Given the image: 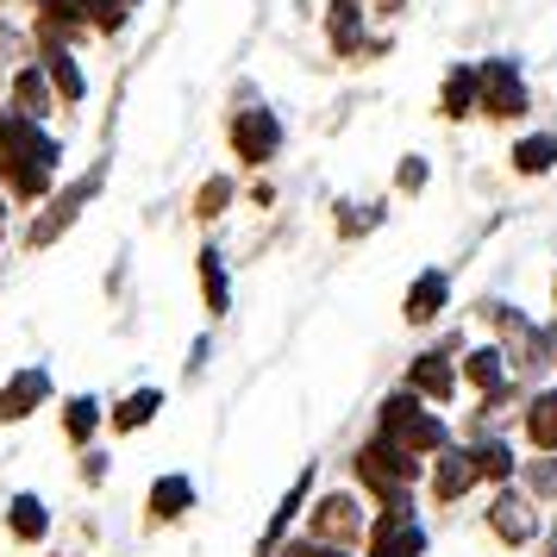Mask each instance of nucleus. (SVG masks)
<instances>
[{"label":"nucleus","mask_w":557,"mask_h":557,"mask_svg":"<svg viewBox=\"0 0 557 557\" xmlns=\"http://www.w3.org/2000/svg\"><path fill=\"white\" fill-rule=\"evenodd\" d=\"M388 226V195H338L332 201V238L338 245H363Z\"/></svg>","instance_id":"obj_24"},{"label":"nucleus","mask_w":557,"mask_h":557,"mask_svg":"<svg viewBox=\"0 0 557 557\" xmlns=\"http://www.w3.org/2000/svg\"><path fill=\"white\" fill-rule=\"evenodd\" d=\"M457 370H463V388H470L476 401L513 382V363H507V351L495 345V338H482V345H463V357H457Z\"/></svg>","instance_id":"obj_25"},{"label":"nucleus","mask_w":557,"mask_h":557,"mask_svg":"<svg viewBox=\"0 0 557 557\" xmlns=\"http://www.w3.org/2000/svg\"><path fill=\"white\" fill-rule=\"evenodd\" d=\"M507 170H513V176H527V182L552 176V170H557V132H527V138H513Z\"/></svg>","instance_id":"obj_30"},{"label":"nucleus","mask_w":557,"mask_h":557,"mask_svg":"<svg viewBox=\"0 0 557 557\" xmlns=\"http://www.w3.org/2000/svg\"><path fill=\"white\" fill-rule=\"evenodd\" d=\"M0 13H20V0H0Z\"/></svg>","instance_id":"obj_42"},{"label":"nucleus","mask_w":557,"mask_h":557,"mask_svg":"<svg viewBox=\"0 0 557 557\" xmlns=\"http://www.w3.org/2000/svg\"><path fill=\"white\" fill-rule=\"evenodd\" d=\"M476 113L495 126H513L532 113V88L520 57H476Z\"/></svg>","instance_id":"obj_7"},{"label":"nucleus","mask_w":557,"mask_h":557,"mask_svg":"<svg viewBox=\"0 0 557 557\" xmlns=\"http://www.w3.org/2000/svg\"><path fill=\"white\" fill-rule=\"evenodd\" d=\"M276 557H332V545H320V539H307V532H295L288 545H282Z\"/></svg>","instance_id":"obj_37"},{"label":"nucleus","mask_w":557,"mask_h":557,"mask_svg":"<svg viewBox=\"0 0 557 557\" xmlns=\"http://www.w3.org/2000/svg\"><path fill=\"white\" fill-rule=\"evenodd\" d=\"M207 357H213V332H201V338L188 345V376H201V370H207Z\"/></svg>","instance_id":"obj_38"},{"label":"nucleus","mask_w":557,"mask_h":557,"mask_svg":"<svg viewBox=\"0 0 557 557\" xmlns=\"http://www.w3.org/2000/svg\"><path fill=\"white\" fill-rule=\"evenodd\" d=\"M220 138H226V157L238 176H276V163L288 157V120H282V107H270L257 95L251 82L232 88Z\"/></svg>","instance_id":"obj_2"},{"label":"nucleus","mask_w":557,"mask_h":557,"mask_svg":"<svg viewBox=\"0 0 557 557\" xmlns=\"http://www.w3.org/2000/svg\"><path fill=\"white\" fill-rule=\"evenodd\" d=\"M0 527H7V539H13L20 552H38V545L51 539L57 513H51V502H45L38 488H20V495H7V513H0Z\"/></svg>","instance_id":"obj_23"},{"label":"nucleus","mask_w":557,"mask_h":557,"mask_svg":"<svg viewBox=\"0 0 557 557\" xmlns=\"http://www.w3.org/2000/svg\"><path fill=\"white\" fill-rule=\"evenodd\" d=\"M520 488H527L539 507H557V451H532L520 463Z\"/></svg>","instance_id":"obj_32"},{"label":"nucleus","mask_w":557,"mask_h":557,"mask_svg":"<svg viewBox=\"0 0 557 557\" xmlns=\"http://www.w3.org/2000/svg\"><path fill=\"white\" fill-rule=\"evenodd\" d=\"M63 170H70L63 132L38 126L20 107L0 101V188H7L13 213H32V207L51 201L57 188H63Z\"/></svg>","instance_id":"obj_1"},{"label":"nucleus","mask_w":557,"mask_h":557,"mask_svg":"<svg viewBox=\"0 0 557 557\" xmlns=\"http://www.w3.org/2000/svg\"><path fill=\"white\" fill-rule=\"evenodd\" d=\"M45 407H57V376H51L45 357L13 363V370L0 376V426H26V420H38Z\"/></svg>","instance_id":"obj_10"},{"label":"nucleus","mask_w":557,"mask_h":557,"mask_svg":"<svg viewBox=\"0 0 557 557\" xmlns=\"http://www.w3.org/2000/svg\"><path fill=\"white\" fill-rule=\"evenodd\" d=\"M0 226H20V213H13V201H7V188H0Z\"/></svg>","instance_id":"obj_39"},{"label":"nucleus","mask_w":557,"mask_h":557,"mask_svg":"<svg viewBox=\"0 0 557 557\" xmlns=\"http://www.w3.org/2000/svg\"><path fill=\"white\" fill-rule=\"evenodd\" d=\"M370 495L345 482V488H313V502H307V520L301 532L307 539H320V545H338V552H363V532H370Z\"/></svg>","instance_id":"obj_6"},{"label":"nucleus","mask_w":557,"mask_h":557,"mask_svg":"<svg viewBox=\"0 0 557 557\" xmlns=\"http://www.w3.org/2000/svg\"><path fill=\"white\" fill-rule=\"evenodd\" d=\"M32 57L45 63V76H51L63 113H82L88 95H95V82H88V57H82L76 45H57V38H32Z\"/></svg>","instance_id":"obj_14"},{"label":"nucleus","mask_w":557,"mask_h":557,"mask_svg":"<svg viewBox=\"0 0 557 557\" xmlns=\"http://www.w3.org/2000/svg\"><path fill=\"white\" fill-rule=\"evenodd\" d=\"M432 552V532L420 520V502H382L370 513V532H363V557H426Z\"/></svg>","instance_id":"obj_9"},{"label":"nucleus","mask_w":557,"mask_h":557,"mask_svg":"<svg viewBox=\"0 0 557 557\" xmlns=\"http://www.w3.org/2000/svg\"><path fill=\"white\" fill-rule=\"evenodd\" d=\"M457 357H463V332L438 338V345H420V351L407 357L401 388H413V395H420V401H432V407H451V401H457V388H463V370H457Z\"/></svg>","instance_id":"obj_8"},{"label":"nucleus","mask_w":557,"mask_h":557,"mask_svg":"<svg viewBox=\"0 0 557 557\" xmlns=\"http://www.w3.org/2000/svg\"><path fill=\"white\" fill-rule=\"evenodd\" d=\"M0 101H7V63H0Z\"/></svg>","instance_id":"obj_43"},{"label":"nucleus","mask_w":557,"mask_h":557,"mask_svg":"<svg viewBox=\"0 0 557 557\" xmlns=\"http://www.w3.org/2000/svg\"><path fill=\"white\" fill-rule=\"evenodd\" d=\"M195 507H201V482L188 476V470H157L151 488H145V527L151 532L182 527Z\"/></svg>","instance_id":"obj_17"},{"label":"nucleus","mask_w":557,"mask_h":557,"mask_svg":"<svg viewBox=\"0 0 557 557\" xmlns=\"http://www.w3.org/2000/svg\"><path fill=\"white\" fill-rule=\"evenodd\" d=\"M482 488V476H476V457H470V445H445V451L426 463V495L432 507H463L470 495Z\"/></svg>","instance_id":"obj_16"},{"label":"nucleus","mask_w":557,"mask_h":557,"mask_svg":"<svg viewBox=\"0 0 557 557\" xmlns=\"http://www.w3.org/2000/svg\"><path fill=\"white\" fill-rule=\"evenodd\" d=\"M57 432L70 451H88L95 438L107 432V401L95 388H76V395H57Z\"/></svg>","instance_id":"obj_22"},{"label":"nucleus","mask_w":557,"mask_h":557,"mask_svg":"<svg viewBox=\"0 0 557 557\" xmlns=\"http://www.w3.org/2000/svg\"><path fill=\"white\" fill-rule=\"evenodd\" d=\"M520 432L532 451H557V382H539L520 407Z\"/></svg>","instance_id":"obj_29"},{"label":"nucleus","mask_w":557,"mask_h":557,"mask_svg":"<svg viewBox=\"0 0 557 557\" xmlns=\"http://www.w3.org/2000/svg\"><path fill=\"white\" fill-rule=\"evenodd\" d=\"M245 207L270 213V207H276V182H270V176H245Z\"/></svg>","instance_id":"obj_36"},{"label":"nucleus","mask_w":557,"mask_h":557,"mask_svg":"<svg viewBox=\"0 0 557 557\" xmlns=\"http://www.w3.org/2000/svg\"><path fill=\"white\" fill-rule=\"evenodd\" d=\"M488 539L495 545H507V552H527V545H539L545 539V520H539V502H532L520 482H507V488H495L488 495Z\"/></svg>","instance_id":"obj_12"},{"label":"nucleus","mask_w":557,"mask_h":557,"mask_svg":"<svg viewBox=\"0 0 557 557\" xmlns=\"http://www.w3.org/2000/svg\"><path fill=\"white\" fill-rule=\"evenodd\" d=\"M552 307H557V270H552Z\"/></svg>","instance_id":"obj_44"},{"label":"nucleus","mask_w":557,"mask_h":557,"mask_svg":"<svg viewBox=\"0 0 557 557\" xmlns=\"http://www.w3.org/2000/svg\"><path fill=\"white\" fill-rule=\"evenodd\" d=\"M426 188H432V157L407 151L401 163H395V176H388V195H395V201H420Z\"/></svg>","instance_id":"obj_33"},{"label":"nucleus","mask_w":557,"mask_h":557,"mask_svg":"<svg viewBox=\"0 0 557 557\" xmlns=\"http://www.w3.org/2000/svg\"><path fill=\"white\" fill-rule=\"evenodd\" d=\"M163 388L157 382H138V388H126L120 401H107V432H120V438H132V432L157 426V413H163Z\"/></svg>","instance_id":"obj_27"},{"label":"nucleus","mask_w":557,"mask_h":557,"mask_svg":"<svg viewBox=\"0 0 557 557\" xmlns=\"http://www.w3.org/2000/svg\"><path fill=\"white\" fill-rule=\"evenodd\" d=\"M195 295H201V313L207 326H226L232 307H238V276H232V251L207 232L195 245Z\"/></svg>","instance_id":"obj_11"},{"label":"nucleus","mask_w":557,"mask_h":557,"mask_svg":"<svg viewBox=\"0 0 557 557\" xmlns=\"http://www.w3.org/2000/svg\"><path fill=\"white\" fill-rule=\"evenodd\" d=\"M107 195V163H95V170H82V176H63V188H57L45 207H32V213H20V226H13V245H20V257H45L57 251L70 232L101 207Z\"/></svg>","instance_id":"obj_3"},{"label":"nucleus","mask_w":557,"mask_h":557,"mask_svg":"<svg viewBox=\"0 0 557 557\" xmlns=\"http://www.w3.org/2000/svg\"><path fill=\"white\" fill-rule=\"evenodd\" d=\"M539 552H545V557H557V520L545 527V539H539Z\"/></svg>","instance_id":"obj_40"},{"label":"nucleus","mask_w":557,"mask_h":557,"mask_svg":"<svg viewBox=\"0 0 557 557\" xmlns=\"http://www.w3.org/2000/svg\"><path fill=\"white\" fill-rule=\"evenodd\" d=\"M107 476H113V457H107L101 445L76 451V482H82V488H107Z\"/></svg>","instance_id":"obj_35"},{"label":"nucleus","mask_w":557,"mask_h":557,"mask_svg":"<svg viewBox=\"0 0 557 557\" xmlns=\"http://www.w3.org/2000/svg\"><path fill=\"white\" fill-rule=\"evenodd\" d=\"M7 245H13V226H0V257H7Z\"/></svg>","instance_id":"obj_41"},{"label":"nucleus","mask_w":557,"mask_h":557,"mask_svg":"<svg viewBox=\"0 0 557 557\" xmlns=\"http://www.w3.org/2000/svg\"><path fill=\"white\" fill-rule=\"evenodd\" d=\"M138 13H145V0H88V26H95V45H113V38H126Z\"/></svg>","instance_id":"obj_31"},{"label":"nucleus","mask_w":557,"mask_h":557,"mask_svg":"<svg viewBox=\"0 0 557 557\" xmlns=\"http://www.w3.org/2000/svg\"><path fill=\"white\" fill-rule=\"evenodd\" d=\"M32 38H57V45H76L88 51L95 45V26H88V0H20Z\"/></svg>","instance_id":"obj_15"},{"label":"nucleus","mask_w":557,"mask_h":557,"mask_svg":"<svg viewBox=\"0 0 557 557\" xmlns=\"http://www.w3.org/2000/svg\"><path fill=\"white\" fill-rule=\"evenodd\" d=\"M7 107H20V113L38 120V126H57V120H63V101H57V88H51V76H45L38 57L7 70Z\"/></svg>","instance_id":"obj_20"},{"label":"nucleus","mask_w":557,"mask_h":557,"mask_svg":"<svg viewBox=\"0 0 557 557\" xmlns=\"http://www.w3.org/2000/svg\"><path fill=\"white\" fill-rule=\"evenodd\" d=\"M370 0H326L320 7V38H326L332 63H363V45H370Z\"/></svg>","instance_id":"obj_13"},{"label":"nucleus","mask_w":557,"mask_h":557,"mask_svg":"<svg viewBox=\"0 0 557 557\" xmlns=\"http://www.w3.org/2000/svg\"><path fill=\"white\" fill-rule=\"evenodd\" d=\"M370 432H382V438H395L401 451H413V457H438L445 445H457L451 438V420H445V407H432V401H420L413 388H388L376 401V413H370Z\"/></svg>","instance_id":"obj_4"},{"label":"nucleus","mask_w":557,"mask_h":557,"mask_svg":"<svg viewBox=\"0 0 557 557\" xmlns=\"http://www.w3.org/2000/svg\"><path fill=\"white\" fill-rule=\"evenodd\" d=\"M445 307H451V270H438V263L413 270V282L401 288V326L432 332L445 320Z\"/></svg>","instance_id":"obj_19"},{"label":"nucleus","mask_w":557,"mask_h":557,"mask_svg":"<svg viewBox=\"0 0 557 557\" xmlns=\"http://www.w3.org/2000/svg\"><path fill=\"white\" fill-rule=\"evenodd\" d=\"M238 207H245V176H238V170H207V176L188 188V220L201 232L226 226Z\"/></svg>","instance_id":"obj_18"},{"label":"nucleus","mask_w":557,"mask_h":557,"mask_svg":"<svg viewBox=\"0 0 557 557\" xmlns=\"http://www.w3.org/2000/svg\"><path fill=\"white\" fill-rule=\"evenodd\" d=\"M445 126H463V120H476V63L470 57H457L445 63V76H438V107H432Z\"/></svg>","instance_id":"obj_26"},{"label":"nucleus","mask_w":557,"mask_h":557,"mask_svg":"<svg viewBox=\"0 0 557 557\" xmlns=\"http://www.w3.org/2000/svg\"><path fill=\"white\" fill-rule=\"evenodd\" d=\"M307 502H313V463H307L301 476L282 488V502L270 507V520H263V532H257V557H276L288 539H295V527L307 520Z\"/></svg>","instance_id":"obj_21"},{"label":"nucleus","mask_w":557,"mask_h":557,"mask_svg":"<svg viewBox=\"0 0 557 557\" xmlns=\"http://www.w3.org/2000/svg\"><path fill=\"white\" fill-rule=\"evenodd\" d=\"M463 445H470V457H476V476L488 482V488L520 482V463H527V457H513V445H507L502 432H470Z\"/></svg>","instance_id":"obj_28"},{"label":"nucleus","mask_w":557,"mask_h":557,"mask_svg":"<svg viewBox=\"0 0 557 557\" xmlns=\"http://www.w3.org/2000/svg\"><path fill=\"white\" fill-rule=\"evenodd\" d=\"M351 482L376 507L382 502H407V495H420V488H426V457H413V451H401L395 438L370 432V438L351 451Z\"/></svg>","instance_id":"obj_5"},{"label":"nucleus","mask_w":557,"mask_h":557,"mask_svg":"<svg viewBox=\"0 0 557 557\" xmlns=\"http://www.w3.org/2000/svg\"><path fill=\"white\" fill-rule=\"evenodd\" d=\"M0 63H32V26L26 13H0Z\"/></svg>","instance_id":"obj_34"}]
</instances>
